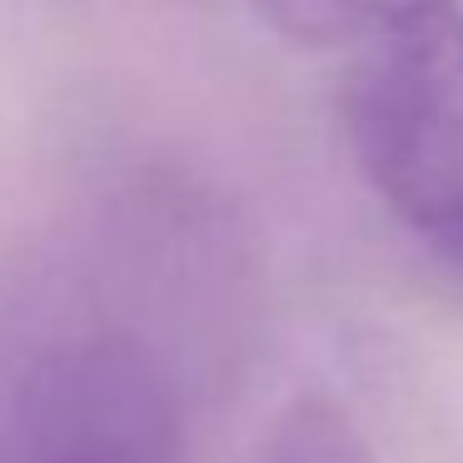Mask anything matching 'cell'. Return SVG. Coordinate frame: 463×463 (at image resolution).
Wrapping results in <instances>:
<instances>
[{
	"mask_svg": "<svg viewBox=\"0 0 463 463\" xmlns=\"http://www.w3.org/2000/svg\"><path fill=\"white\" fill-rule=\"evenodd\" d=\"M344 125L373 194L449 254L463 240V0H399L364 35Z\"/></svg>",
	"mask_w": 463,
	"mask_h": 463,
	"instance_id": "6da1fadb",
	"label": "cell"
},
{
	"mask_svg": "<svg viewBox=\"0 0 463 463\" xmlns=\"http://www.w3.org/2000/svg\"><path fill=\"white\" fill-rule=\"evenodd\" d=\"M250 463H379L354 419L329 399H299L274 419Z\"/></svg>",
	"mask_w": 463,
	"mask_h": 463,
	"instance_id": "3957f363",
	"label": "cell"
},
{
	"mask_svg": "<svg viewBox=\"0 0 463 463\" xmlns=\"http://www.w3.org/2000/svg\"><path fill=\"white\" fill-rule=\"evenodd\" d=\"M0 463H175L165 383L130 339H75L0 393Z\"/></svg>",
	"mask_w": 463,
	"mask_h": 463,
	"instance_id": "7a4b0ae2",
	"label": "cell"
},
{
	"mask_svg": "<svg viewBox=\"0 0 463 463\" xmlns=\"http://www.w3.org/2000/svg\"><path fill=\"white\" fill-rule=\"evenodd\" d=\"M269 25L294 45H344V41H364L399 0H260Z\"/></svg>",
	"mask_w": 463,
	"mask_h": 463,
	"instance_id": "277c9868",
	"label": "cell"
},
{
	"mask_svg": "<svg viewBox=\"0 0 463 463\" xmlns=\"http://www.w3.org/2000/svg\"><path fill=\"white\" fill-rule=\"evenodd\" d=\"M449 260H453V264H463V240H458V244H453V250H449Z\"/></svg>",
	"mask_w": 463,
	"mask_h": 463,
	"instance_id": "5b68a950",
	"label": "cell"
}]
</instances>
